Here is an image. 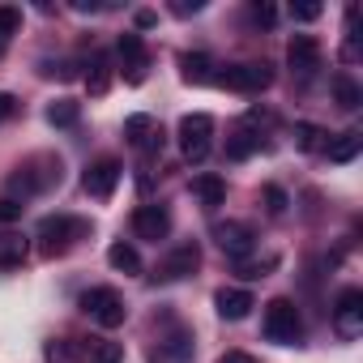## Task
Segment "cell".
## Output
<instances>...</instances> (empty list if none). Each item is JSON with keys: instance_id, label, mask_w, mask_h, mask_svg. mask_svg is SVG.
<instances>
[{"instance_id": "obj_1", "label": "cell", "mask_w": 363, "mask_h": 363, "mask_svg": "<svg viewBox=\"0 0 363 363\" xmlns=\"http://www.w3.org/2000/svg\"><path fill=\"white\" fill-rule=\"evenodd\" d=\"M90 235V223L86 218H77V214H48L43 223H39V231H35V240H39V248L48 252V257H65L73 244H82Z\"/></svg>"}, {"instance_id": "obj_2", "label": "cell", "mask_w": 363, "mask_h": 363, "mask_svg": "<svg viewBox=\"0 0 363 363\" xmlns=\"http://www.w3.org/2000/svg\"><path fill=\"white\" fill-rule=\"evenodd\" d=\"M60 184V158L56 154H35L18 167V175H9V189L22 193V197H35V193H48Z\"/></svg>"}, {"instance_id": "obj_3", "label": "cell", "mask_w": 363, "mask_h": 363, "mask_svg": "<svg viewBox=\"0 0 363 363\" xmlns=\"http://www.w3.org/2000/svg\"><path fill=\"white\" fill-rule=\"evenodd\" d=\"M265 337L278 342V346H299L303 342V316L286 295L265 303Z\"/></svg>"}, {"instance_id": "obj_4", "label": "cell", "mask_w": 363, "mask_h": 363, "mask_svg": "<svg viewBox=\"0 0 363 363\" xmlns=\"http://www.w3.org/2000/svg\"><path fill=\"white\" fill-rule=\"evenodd\" d=\"M82 312H86L99 329H120L124 316H128L124 295H120L116 286H90V291L82 295Z\"/></svg>"}, {"instance_id": "obj_5", "label": "cell", "mask_w": 363, "mask_h": 363, "mask_svg": "<svg viewBox=\"0 0 363 363\" xmlns=\"http://www.w3.org/2000/svg\"><path fill=\"white\" fill-rule=\"evenodd\" d=\"M175 137H179V150H184L189 162H206L210 150H214V120H210L206 111H193V116L179 120Z\"/></svg>"}, {"instance_id": "obj_6", "label": "cell", "mask_w": 363, "mask_h": 363, "mask_svg": "<svg viewBox=\"0 0 363 363\" xmlns=\"http://www.w3.org/2000/svg\"><path fill=\"white\" fill-rule=\"evenodd\" d=\"M218 86L235 90V94H261L269 82H274V69L261 60V65H227L223 73H214Z\"/></svg>"}, {"instance_id": "obj_7", "label": "cell", "mask_w": 363, "mask_h": 363, "mask_svg": "<svg viewBox=\"0 0 363 363\" xmlns=\"http://www.w3.org/2000/svg\"><path fill=\"white\" fill-rule=\"evenodd\" d=\"M333 333L342 342H354L363 333V291L359 286H346L333 303Z\"/></svg>"}, {"instance_id": "obj_8", "label": "cell", "mask_w": 363, "mask_h": 363, "mask_svg": "<svg viewBox=\"0 0 363 363\" xmlns=\"http://www.w3.org/2000/svg\"><path fill=\"white\" fill-rule=\"evenodd\" d=\"M197 265H201V244H197V240H184V244H175V248L158 261L154 278H158V282H179V278L197 274Z\"/></svg>"}, {"instance_id": "obj_9", "label": "cell", "mask_w": 363, "mask_h": 363, "mask_svg": "<svg viewBox=\"0 0 363 363\" xmlns=\"http://www.w3.org/2000/svg\"><path fill=\"white\" fill-rule=\"evenodd\" d=\"M124 137H128V141H133L145 158L162 154V145H167L162 124H158V120H150V116H128V120H124Z\"/></svg>"}, {"instance_id": "obj_10", "label": "cell", "mask_w": 363, "mask_h": 363, "mask_svg": "<svg viewBox=\"0 0 363 363\" xmlns=\"http://www.w3.org/2000/svg\"><path fill=\"white\" fill-rule=\"evenodd\" d=\"M214 240L231 261H248V252L257 248V231L248 223H214Z\"/></svg>"}, {"instance_id": "obj_11", "label": "cell", "mask_w": 363, "mask_h": 363, "mask_svg": "<svg viewBox=\"0 0 363 363\" xmlns=\"http://www.w3.org/2000/svg\"><path fill=\"white\" fill-rule=\"evenodd\" d=\"M120 175H124V167H120L116 158H99V162L86 167L82 184H86V193H90L94 201H107V197L116 193V184H120Z\"/></svg>"}, {"instance_id": "obj_12", "label": "cell", "mask_w": 363, "mask_h": 363, "mask_svg": "<svg viewBox=\"0 0 363 363\" xmlns=\"http://www.w3.org/2000/svg\"><path fill=\"white\" fill-rule=\"evenodd\" d=\"M286 65H291L295 77H316V69H320V39L316 35H295L286 43Z\"/></svg>"}, {"instance_id": "obj_13", "label": "cell", "mask_w": 363, "mask_h": 363, "mask_svg": "<svg viewBox=\"0 0 363 363\" xmlns=\"http://www.w3.org/2000/svg\"><path fill=\"white\" fill-rule=\"evenodd\" d=\"M116 52H120V65H124V82L141 86V82H145V73H150V52H145L141 35H133V30H128V35H120Z\"/></svg>"}, {"instance_id": "obj_14", "label": "cell", "mask_w": 363, "mask_h": 363, "mask_svg": "<svg viewBox=\"0 0 363 363\" xmlns=\"http://www.w3.org/2000/svg\"><path fill=\"white\" fill-rule=\"evenodd\" d=\"M133 235H137V240H150V244L167 240V235H171V214H167V206H137V214H133Z\"/></svg>"}, {"instance_id": "obj_15", "label": "cell", "mask_w": 363, "mask_h": 363, "mask_svg": "<svg viewBox=\"0 0 363 363\" xmlns=\"http://www.w3.org/2000/svg\"><path fill=\"white\" fill-rule=\"evenodd\" d=\"M214 308H218L223 320H244V316L257 308V299H252L248 291H240V286H223V291L214 295Z\"/></svg>"}, {"instance_id": "obj_16", "label": "cell", "mask_w": 363, "mask_h": 363, "mask_svg": "<svg viewBox=\"0 0 363 363\" xmlns=\"http://www.w3.org/2000/svg\"><path fill=\"white\" fill-rule=\"evenodd\" d=\"M193 197L201 201V210H218V206L227 201V179L214 175V171H201V175L193 179Z\"/></svg>"}, {"instance_id": "obj_17", "label": "cell", "mask_w": 363, "mask_h": 363, "mask_svg": "<svg viewBox=\"0 0 363 363\" xmlns=\"http://www.w3.org/2000/svg\"><path fill=\"white\" fill-rule=\"evenodd\" d=\"M359 150H363V133H359V128H346V133H337V137H329V145H325V154H329V162H337V167H346V162H354V158H359Z\"/></svg>"}, {"instance_id": "obj_18", "label": "cell", "mask_w": 363, "mask_h": 363, "mask_svg": "<svg viewBox=\"0 0 363 363\" xmlns=\"http://www.w3.org/2000/svg\"><path fill=\"white\" fill-rule=\"evenodd\" d=\"M179 77H184L189 86H210L214 82V60L206 52H184L179 56Z\"/></svg>"}, {"instance_id": "obj_19", "label": "cell", "mask_w": 363, "mask_h": 363, "mask_svg": "<svg viewBox=\"0 0 363 363\" xmlns=\"http://www.w3.org/2000/svg\"><path fill=\"white\" fill-rule=\"evenodd\" d=\"M30 257V240L22 231H0V269H18Z\"/></svg>"}, {"instance_id": "obj_20", "label": "cell", "mask_w": 363, "mask_h": 363, "mask_svg": "<svg viewBox=\"0 0 363 363\" xmlns=\"http://www.w3.org/2000/svg\"><path fill=\"white\" fill-rule=\"evenodd\" d=\"M257 150H265V137H261L257 128H248V124H240V128L227 137V158H235V162H240V158H252Z\"/></svg>"}, {"instance_id": "obj_21", "label": "cell", "mask_w": 363, "mask_h": 363, "mask_svg": "<svg viewBox=\"0 0 363 363\" xmlns=\"http://www.w3.org/2000/svg\"><path fill=\"white\" fill-rule=\"evenodd\" d=\"M82 363H124V346L111 337H86L82 342Z\"/></svg>"}, {"instance_id": "obj_22", "label": "cell", "mask_w": 363, "mask_h": 363, "mask_svg": "<svg viewBox=\"0 0 363 363\" xmlns=\"http://www.w3.org/2000/svg\"><path fill=\"white\" fill-rule=\"evenodd\" d=\"M291 137H295V145H299L303 154H325V145H329V128H320V124H308V120H299Z\"/></svg>"}, {"instance_id": "obj_23", "label": "cell", "mask_w": 363, "mask_h": 363, "mask_svg": "<svg viewBox=\"0 0 363 363\" xmlns=\"http://www.w3.org/2000/svg\"><path fill=\"white\" fill-rule=\"evenodd\" d=\"M184 354H193V337H189V333L158 337V346L150 350V359H154V363H158V359H184Z\"/></svg>"}, {"instance_id": "obj_24", "label": "cell", "mask_w": 363, "mask_h": 363, "mask_svg": "<svg viewBox=\"0 0 363 363\" xmlns=\"http://www.w3.org/2000/svg\"><path fill=\"white\" fill-rule=\"evenodd\" d=\"M82 120V103L77 99H56L52 107H48V124L52 128H73Z\"/></svg>"}, {"instance_id": "obj_25", "label": "cell", "mask_w": 363, "mask_h": 363, "mask_svg": "<svg viewBox=\"0 0 363 363\" xmlns=\"http://www.w3.org/2000/svg\"><path fill=\"white\" fill-rule=\"evenodd\" d=\"M333 99H337V107H342V111H354V107L363 103V90H359V82H354V77L337 73V77H333Z\"/></svg>"}, {"instance_id": "obj_26", "label": "cell", "mask_w": 363, "mask_h": 363, "mask_svg": "<svg viewBox=\"0 0 363 363\" xmlns=\"http://www.w3.org/2000/svg\"><path fill=\"white\" fill-rule=\"evenodd\" d=\"M107 261H111V269H120V274H141V257H137V248L124 244V240L107 248Z\"/></svg>"}, {"instance_id": "obj_27", "label": "cell", "mask_w": 363, "mask_h": 363, "mask_svg": "<svg viewBox=\"0 0 363 363\" xmlns=\"http://www.w3.org/2000/svg\"><path fill=\"white\" fill-rule=\"evenodd\" d=\"M86 86H90V94H107V86H111V65H107V56H90Z\"/></svg>"}, {"instance_id": "obj_28", "label": "cell", "mask_w": 363, "mask_h": 363, "mask_svg": "<svg viewBox=\"0 0 363 363\" xmlns=\"http://www.w3.org/2000/svg\"><path fill=\"white\" fill-rule=\"evenodd\" d=\"M22 30V9L18 5H0V56H5L9 39Z\"/></svg>"}, {"instance_id": "obj_29", "label": "cell", "mask_w": 363, "mask_h": 363, "mask_svg": "<svg viewBox=\"0 0 363 363\" xmlns=\"http://www.w3.org/2000/svg\"><path fill=\"white\" fill-rule=\"evenodd\" d=\"M244 18H248V26H257V30H269V26L278 22V9L269 5V0H252Z\"/></svg>"}, {"instance_id": "obj_30", "label": "cell", "mask_w": 363, "mask_h": 363, "mask_svg": "<svg viewBox=\"0 0 363 363\" xmlns=\"http://www.w3.org/2000/svg\"><path fill=\"white\" fill-rule=\"evenodd\" d=\"M274 265H278V257L269 252V257H261V261H235V274H240V278H265Z\"/></svg>"}, {"instance_id": "obj_31", "label": "cell", "mask_w": 363, "mask_h": 363, "mask_svg": "<svg viewBox=\"0 0 363 363\" xmlns=\"http://www.w3.org/2000/svg\"><path fill=\"white\" fill-rule=\"evenodd\" d=\"M261 201H265V210L274 214V218H282L286 214V206H291V197L278 189V184H265V193H261Z\"/></svg>"}, {"instance_id": "obj_32", "label": "cell", "mask_w": 363, "mask_h": 363, "mask_svg": "<svg viewBox=\"0 0 363 363\" xmlns=\"http://www.w3.org/2000/svg\"><path fill=\"white\" fill-rule=\"evenodd\" d=\"M43 77L69 82V77H77V65H73V60H43Z\"/></svg>"}, {"instance_id": "obj_33", "label": "cell", "mask_w": 363, "mask_h": 363, "mask_svg": "<svg viewBox=\"0 0 363 363\" xmlns=\"http://www.w3.org/2000/svg\"><path fill=\"white\" fill-rule=\"evenodd\" d=\"M22 210H26V206H22L18 197H0V223H18Z\"/></svg>"}, {"instance_id": "obj_34", "label": "cell", "mask_w": 363, "mask_h": 363, "mask_svg": "<svg viewBox=\"0 0 363 363\" xmlns=\"http://www.w3.org/2000/svg\"><path fill=\"white\" fill-rule=\"evenodd\" d=\"M320 13H325V9L316 5V0H308V5H291V18H295V22H316Z\"/></svg>"}, {"instance_id": "obj_35", "label": "cell", "mask_w": 363, "mask_h": 363, "mask_svg": "<svg viewBox=\"0 0 363 363\" xmlns=\"http://www.w3.org/2000/svg\"><path fill=\"white\" fill-rule=\"evenodd\" d=\"M206 9V0H171V13L175 18H193V13H201Z\"/></svg>"}, {"instance_id": "obj_36", "label": "cell", "mask_w": 363, "mask_h": 363, "mask_svg": "<svg viewBox=\"0 0 363 363\" xmlns=\"http://www.w3.org/2000/svg\"><path fill=\"white\" fill-rule=\"evenodd\" d=\"M73 9L77 13H103V9H111V0H73Z\"/></svg>"}, {"instance_id": "obj_37", "label": "cell", "mask_w": 363, "mask_h": 363, "mask_svg": "<svg viewBox=\"0 0 363 363\" xmlns=\"http://www.w3.org/2000/svg\"><path fill=\"white\" fill-rule=\"evenodd\" d=\"M13 116H18V99L0 90V124H5V120H13Z\"/></svg>"}, {"instance_id": "obj_38", "label": "cell", "mask_w": 363, "mask_h": 363, "mask_svg": "<svg viewBox=\"0 0 363 363\" xmlns=\"http://www.w3.org/2000/svg\"><path fill=\"white\" fill-rule=\"evenodd\" d=\"M218 363H261V359H257V354H248V350H227Z\"/></svg>"}, {"instance_id": "obj_39", "label": "cell", "mask_w": 363, "mask_h": 363, "mask_svg": "<svg viewBox=\"0 0 363 363\" xmlns=\"http://www.w3.org/2000/svg\"><path fill=\"white\" fill-rule=\"evenodd\" d=\"M154 22H158V13H154V9H141V13H137V26H141V30H145V26H154Z\"/></svg>"}]
</instances>
